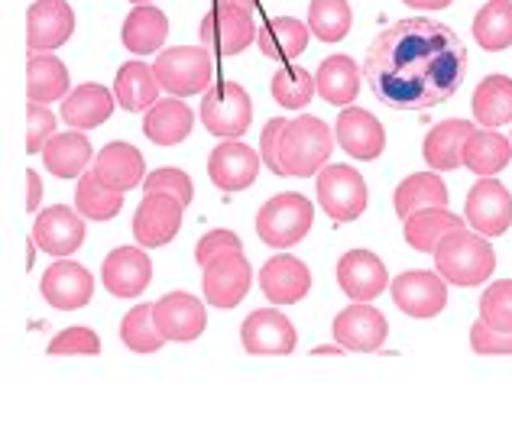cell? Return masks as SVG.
I'll return each mask as SVG.
<instances>
[{"label": "cell", "mask_w": 512, "mask_h": 447, "mask_svg": "<svg viewBox=\"0 0 512 447\" xmlns=\"http://www.w3.org/2000/svg\"><path fill=\"white\" fill-rule=\"evenodd\" d=\"M467 49L451 26L412 17L386 26L370 43L363 78L393 111H428L464 85Z\"/></svg>", "instance_id": "1"}, {"label": "cell", "mask_w": 512, "mask_h": 447, "mask_svg": "<svg viewBox=\"0 0 512 447\" xmlns=\"http://www.w3.org/2000/svg\"><path fill=\"white\" fill-rule=\"evenodd\" d=\"M75 208L85 221H111L124 208V195L101 182L98 172H85L75 185Z\"/></svg>", "instance_id": "38"}, {"label": "cell", "mask_w": 512, "mask_h": 447, "mask_svg": "<svg viewBox=\"0 0 512 447\" xmlns=\"http://www.w3.org/2000/svg\"><path fill=\"white\" fill-rule=\"evenodd\" d=\"M43 162L46 172L56 175V179H82L91 162V143L85 130L56 133L43 149Z\"/></svg>", "instance_id": "34"}, {"label": "cell", "mask_w": 512, "mask_h": 447, "mask_svg": "<svg viewBox=\"0 0 512 447\" xmlns=\"http://www.w3.org/2000/svg\"><path fill=\"white\" fill-rule=\"evenodd\" d=\"M308 39H312L308 23L295 17H273V20H266L260 36H256V46H260L266 59L295 62L308 49Z\"/></svg>", "instance_id": "33"}, {"label": "cell", "mask_w": 512, "mask_h": 447, "mask_svg": "<svg viewBox=\"0 0 512 447\" xmlns=\"http://www.w3.org/2000/svg\"><path fill=\"white\" fill-rule=\"evenodd\" d=\"M114 104H117L114 91H107L98 81H91V85H78L69 98L62 101L59 111L72 130H94L114 114Z\"/></svg>", "instance_id": "29"}, {"label": "cell", "mask_w": 512, "mask_h": 447, "mask_svg": "<svg viewBox=\"0 0 512 447\" xmlns=\"http://www.w3.org/2000/svg\"><path fill=\"white\" fill-rule=\"evenodd\" d=\"M331 334L344 350L354 354H376L386 344L389 321L380 308H373L370 302H354L350 308L338 311V318L331 324Z\"/></svg>", "instance_id": "13"}, {"label": "cell", "mask_w": 512, "mask_h": 447, "mask_svg": "<svg viewBox=\"0 0 512 447\" xmlns=\"http://www.w3.org/2000/svg\"><path fill=\"white\" fill-rule=\"evenodd\" d=\"M153 318L156 328L166 341L188 344L198 341L208 328V311L192 292H169L159 302H153Z\"/></svg>", "instance_id": "16"}, {"label": "cell", "mask_w": 512, "mask_h": 447, "mask_svg": "<svg viewBox=\"0 0 512 447\" xmlns=\"http://www.w3.org/2000/svg\"><path fill=\"white\" fill-rule=\"evenodd\" d=\"M198 36L201 46L218 52V56H240L244 49H250V43H256L260 30L253 23V13L234 7H214L201 17Z\"/></svg>", "instance_id": "12"}, {"label": "cell", "mask_w": 512, "mask_h": 447, "mask_svg": "<svg viewBox=\"0 0 512 447\" xmlns=\"http://www.w3.org/2000/svg\"><path fill=\"white\" fill-rule=\"evenodd\" d=\"M240 344L253 357H289L295 344H299V334H295V324L282 311L260 308L250 311L244 324H240Z\"/></svg>", "instance_id": "11"}, {"label": "cell", "mask_w": 512, "mask_h": 447, "mask_svg": "<svg viewBox=\"0 0 512 447\" xmlns=\"http://www.w3.org/2000/svg\"><path fill=\"white\" fill-rule=\"evenodd\" d=\"M334 149V130L321 117L302 114L282 130V169L289 179H312L328 166V156Z\"/></svg>", "instance_id": "3"}, {"label": "cell", "mask_w": 512, "mask_h": 447, "mask_svg": "<svg viewBox=\"0 0 512 447\" xmlns=\"http://www.w3.org/2000/svg\"><path fill=\"white\" fill-rule=\"evenodd\" d=\"M214 7H234V10L256 13V7H260V0H214Z\"/></svg>", "instance_id": "51"}, {"label": "cell", "mask_w": 512, "mask_h": 447, "mask_svg": "<svg viewBox=\"0 0 512 447\" xmlns=\"http://www.w3.org/2000/svg\"><path fill=\"white\" fill-rule=\"evenodd\" d=\"M114 98L117 104L130 114H146L159 101V81L153 65H146L140 59H130L117 69L114 78Z\"/></svg>", "instance_id": "30"}, {"label": "cell", "mask_w": 512, "mask_h": 447, "mask_svg": "<svg viewBox=\"0 0 512 447\" xmlns=\"http://www.w3.org/2000/svg\"><path fill=\"white\" fill-rule=\"evenodd\" d=\"M263 166V156L253 153L247 143L240 140H221L208 153V179L221 188V192H244L256 182Z\"/></svg>", "instance_id": "17"}, {"label": "cell", "mask_w": 512, "mask_h": 447, "mask_svg": "<svg viewBox=\"0 0 512 447\" xmlns=\"http://www.w3.org/2000/svg\"><path fill=\"white\" fill-rule=\"evenodd\" d=\"M461 227H464V218H457L454 211L428 208V211H419V214H412V218L402 221V237H406V243L412 250L435 256L438 243L448 237L451 230H461Z\"/></svg>", "instance_id": "36"}, {"label": "cell", "mask_w": 512, "mask_h": 447, "mask_svg": "<svg viewBox=\"0 0 512 447\" xmlns=\"http://www.w3.org/2000/svg\"><path fill=\"white\" fill-rule=\"evenodd\" d=\"M201 127L218 140H240L250 130L253 101L237 81H214L201 98Z\"/></svg>", "instance_id": "5"}, {"label": "cell", "mask_w": 512, "mask_h": 447, "mask_svg": "<svg viewBox=\"0 0 512 447\" xmlns=\"http://www.w3.org/2000/svg\"><path fill=\"white\" fill-rule=\"evenodd\" d=\"M120 341L133 354H156V350H163V344H169L156 328L153 305H133L127 311L120 321Z\"/></svg>", "instance_id": "41"}, {"label": "cell", "mask_w": 512, "mask_h": 447, "mask_svg": "<svg viewBox=\"0 0 512 447\" xmlns=\"http://www.w3.org/2000/svg\"><path fill=\"white\" fill-rule=\"evenodd\" d=\"M312 354H315V357H338V354H344V347H341L338 341H334V344H321V347H315Z\"/></svg>", "instance_id": "53"}, {"label": "cell", "mask_w": 512, "mask_h": 447, "mask_svg": "<svg viewBox=\"0 0 512 447\" xmlns=\"http://www.w3.org/2000/svg\"><path fill=\"white\" fill-rule=\"evenodd\" d=\"M227 250H244V240H240L234 230H208L205 237L198 240L195 247V263L205 269L218 253H227Z\"/></svg>", "instance_id": "49"}, {"label": "cell", "mask_w": 512, "mask_h": 447, "mask_svg": "<svg viewBox=\"0 0 512 447\" xmlns=\"http://www.w3.org/2000/svg\"><path fill=\"white\" fill-rule=\"evenodd\" d=\"M69 85V69H65L59 56H52V52H30V62H26V98L39 104L65 101L72 94Z\"/></svg>", "instance_id": "28"}, {"label": "cell", "mask_w": 512, "mask_h": 447, "mask_svg": "<svg viewBox=\"0 0 512 447\" xmlns=\"http://www.w3.org/2000/svg\"><path fill=\"white\" fill-rule=\"evenodd\" d=\"M185 221V205L166 192H146L137 214H133V240L146 250L166 247L175 240Z\"/></svg>", "instance_id": "9"}, {"label": "cell", "mask_w": 512, "mask_h": 447, "mask_svg": "<svg viewBox=\"0 0 512 447\" xmlns=\"http://www.w3.org/2000/svg\"><path fill=\"white\" fill-rule=\"evenodd\" d=\"M305 23L321 43H341L354 26V10H350L347 0H312Z\"/></svg>", "instance_id": "40"}, {"label": "cell", "mask_w": 512, "mask_h": 447, "mask_svg": "<svg viewBox=\"0 0 512 447\" xmlns=\"http://www.w3.org/2000/svg\"><path fill=\"white\" fill-rule=\"evenodd\" d=\"M39 201H43V182H39V172L26 169V211L39 214Z\"/></svg>", "instance_id": "50"}, {"label": "cell", "mask_w": 512, "mask_h": 447, "mask_svg": "<svg viewBox=\"0 0 512 447\" xmlns=\"http://www.w3.org/2000/svg\"><path fill=\"white\" fill-rule=\"evenodd\" d=\"M286 124H289L286 117H273V120H269V124L263 127V137H260L263 166H266L269 172L282 175V179H289L286 169H282V159H279V153H282V130H286Z\"/></svg>", "instance_id": "48"}, {"label": "cell", "mask_w": 512, "mask_h": 447, "mask_svg": "<svg viewBox=\"0 0 512 447\" xmlns=\"http://www.w3.org/2000/svg\"><path fill=\"white\" fill-rule=\"evenodd\" d=\"M470 347H474V354L480 357H512V334H503V331H493L487 321H474V328H470Z\"/></svg>", "instance_id": "47"}, {"label": "cell", "mask_w": 512, "mask_h": 447, "mask_svg": "<svg viewBox=\"0 0 512 447\" xmlns=\"http://www.w3.org/2000/svg\"><path fill=\"white\" fill-rule=\"evenodd\" d=\"M312 224H315V205L299 192H282L256 211V234H260L266 247L276 250H289L299 240H305Z\"/></svg>", "instance_id": "4"}, {"label": "cell", "mask_w": 512, "mask_h": 447, "mask_svg": "<svg viewBox=\"0 0 512 447\" xmlns=\"http://www.w3.org/2000/svg\"><path fill=\"white\" fill-rule=\"evenodd\" d=\"M389 295L409 318H438L448 305V279L428 269H409L389 282Z\"/></svg>", "instance_id": "10"}, {"label": "cell", "mask_w": 512, "mask_h": 447, "mask_svg": "<svg viewBox=\"0 0 512 447\" xmlns=\"http://www.w3.org/2000/svg\"><path fill=\"white\" fill-rule=\"evenodd\" d=\"M467 224L483 237H500L512 224V195L503 182L480 179L467 192Z\"/></svg>", "instance_id": "18"}, {"label": "cell", "mask_w": 512, "mask_h": 447, "mask_svg": "<svg viewBox=\"0 0 512 447\" xmlns=\"http://www.w3.org/2000/svg\"><path fill=\"white\" fill-rule=\"evenodd\" d=\"M480 318L487 321L493 331L512 334V279L493 282V286L483 289Z\"/></svg>", "instance_id": "43"}, {"label": "cell", "mask_w": 512, "mask_h": 447, "mask_svg": "<svg viewBox=\"0 0 512 447\" xmlns=\"http://www.w3.org/2000/svg\"><path fill=\"white\" fill-rule=\"evenodd\" d=\"M477 127L470 120H441L428 130V137L422 143V159L428 162L431 172H451L464 166V146L470 140V133Z\"/></svg>", "instance_id": "25"}, {"label": "cell", "mask_w": 512, "mask_h": 447, "mask_svg": "<svg viewBox=\"0 0 512 447\" xmlns=\"http://www.w3.org/2000/svg\"><path fill=\"white\" fill-rule=\"evenodd\" d=\"M39 292H43V298L56 311H78V308H85L91 302L94 276L88 273L82 263H75V260H69V256H62V260H56L43 273Z\"/></svg>", "instance_id": "19"}, {"label": "cell", "mask_w": 512, "mask_h": 447, "mask_svg": "<svg viewBox=\"0 0 512 447\" xmlns=\"http://www.w3.org/2000/svg\"><path fill=\"white\" fill-rule=\"evenodd\" d=\"M512 159V140L496 130H474L464 146V169H470L480 179H493L496 172H503Z\"/></svg>", "instance_id": "35"}, {"label": "cell", "mask_w": 512, "mask_h": 447, "mask_svg": "<svg viewBox=\"0 0 512 447\" xmlns=\"http://www.w3.org/2000/svg\"><path fill=\"white\" fill-rule=\"evenodd\" d=\"M153 282V260L146 247H117L101 263V286L114 298H137Z\"/></svg>", "instance_id": "14"}, {"label": "cell", "mask_w": 512, "mask_h": 447, "mask_svg": "<svg viewBox=\"0 0 512 447\" xmlns=\"http://www.w3.org/2000/svg\"><path fill=\"white\" fill-rule=\"evenodd\" d=\"M334 137L344 146L347 156H354L360 162H373L383 156L386 149V130L367 107L350 104L341 111L338 124H334Z\"/></svg>", "instance_id": "22"}, {"label": "cell", "mask_w": 512, "mask_h": 447, "mask_svg": "<svg viewBox=\"0 0 512 447\" xmlns=\"http://www.w3.org/2000/svg\"><path fill=\"white\" fill-rule=\"evenodd\" d=\"M130 4H150V0H130Z\"/></svg>", "instance_id": "55"}, {"label": "cell", "mask_w": 512, "mask_h": 447, "mask_svg": "<svg viewBox=\"0 0 512 447\" xmlns=\"http://www.w3.org/2000/svg\"><path fill=\"white\" fill-rule=\"evenodd\" d=\"M435 269L448 279V286L474 289L483 286L493 269H496V253L490 247V240L483 234H470V230H451L448 237L438 243L435 250Z\"/></svg>", "instance_id": "2"}, {"label": "cell", "mask_w": 512, "mask_h": 447, "mask_svg": "<svg viewBox=\"0 0 512 447\" xmlns=\"http://www.w3.org/2000/svg\"><path fill=\"white\" fill-rule=\"evenodd\" d=\"M36 247H39V243L30 237V247H26V269H33V260H36Z\"/></svg>", "instance_id": "54"}, {"label": "cell", "mask_w": 512, "mask_h": 447, "mask_svg": "<svg viewBox=\"0 0 512 447\" xmlns=\"http://www.w3.org/2000/svg\"><path fill=\"white\" fill-rule=\"evenodd\" d=\"M192 127H195V114L182 98H163L156 101L150 111L143 117V133L146 140L156 143V146H175V143H185L192 137Z\"/></svg>", "instance_id": "26"}, {"label": "cell", "mask_w": 512, "mask_h": 447, "mask_svg": "<svg viewBox=\"0 0 512 447\" xmlns=\"http://www.w3.org/2000/svg\"><path fill=\"white\" fill-rule=\"evenodd\" d=\"M406 4L415 10H444V7H451V0H406Z\"/></svg>", "instance_id": "52"}, {"label": "cell", "mask_w": 512, "mask_h": 447, "mask_svg": "<svg viewBox=\"0 0 512 447\" xmlns=\"http://www.w3.org/2000/svg\"><path fill=\"white\" fill-rule=\"evenodd\" d=\"M169 36V17L153 4H137L130 13L124 26H120V39H124V49L133 52V56H150V52H159Z\"/></svg>", "instance_id": "27"}, {"label": "cell", "mask_w": 512, "mask_h": 447, "mask_svg": "<svg viewBox=\"0 0 512 447\" xmlns=\"http://www.w3.org/2000/svg\"><path fill=\"white\" fill-rule=\"evenodd\" d=\"M143 192H166V195H175L188 208V205H192V198H195V185H192V179H188L182 169L166 166V169H156V172L146 175Z\"/></svg>", "instance_id": "46"}, {"label": "cell", "mask_w": 512, "mask_h": 447, "mask_svg": "<svg viewBox=\"0 0 512 447\" xmlns=\"http://www.w3.org/2000/svg\"><path fill=\"white\" fill-rule=\"evenodd\" d=\"M52 137H56V117L46 104L30 101L26 104V153H43Z\"/></svg>", "instance_id": "45"}, {"label": "cell", "mask_w": 512, "mask_h": 447, "mask_svg": "<svg viewBox=\"0 0 512 447\" xmlns=\"http://www.w3.org/2000/svg\"><path fill=\"white\" fill-rule=\"evenodd\" d=\"M474 39L483 52H503L512 46V0H490L477 10Z\"/></svg>", "instance_id": "39"}, {"label": "cell", "mask_w": 512, "mask_h": 447, "mask_svg": "<svg viewBox=\"0 0 512 447\" xmlns=\"http://www.w3.org/2000/svg\"><path fill=\"white\" fill-rule=\"evenodd\" d=\"M75 33V10L69 0H33L26 10V49L52 52Z\"/></svg>", "instance_id": "15"}, {"label": "cell", "mask_w": 512, "mask_h": 447, "mask_svg": "<svg viewBox=\"0 0 512 447\" xmlns=\"http://www.w3.org/2000/svg\"><path fill=\"white\" fill-rule=\"evenodd\" d=\"M269 91H273L276 104H282L286 111H302V107L312 104L318 85L315 75H308L299 65H286V69H279L273 81H269Z\"/></svg>", "instance_id": "42"}, {"label": "cell", "mask_w": 512, "mask_h": 447, "mask_svg": "<svg viewBox=\"0 0 512 447\" xmlns=\"http://www.w3.org/2000/svg\"><path fill=\"white\" fill-rule=\"evenodd\" d=\"M253 286V269L244 250H227L218 253L214 260L205 266V276H201V289H205V302L211 308H237L247 298Z\"/></svg>", "instance_id": "8"}, {"label": "cell", "mask_w": 512, "mask_h": 447, "mask_svg": "<svg viewBox=\"0 0 512 447\" xmlns=\"http://www.w3.org/2000/svg\"><path fill=\"white\" fill-rule=\"evenodd\" d=\"M94 172L101 175V182L114 192L127 195L133 188H140L146 182V162L140 156V149L133 143H107L98 156H94Z\"/></svg>", "instance_id": "24"}, {"label": "cell", "mask_w": 512, "mask_h": 447, "mask_svg": "<svg viewBox=\"0 0 512 447\" xmlns=\"http://www.w3.org/2000/svg\"><path fill=\"white\" fill-rule=\"evenodd\" d=\"M49 357H98L101 354V337L91 328H62L49 341Z\"/></svg>", "instance_id": "44"}, {"label": "cell", "mask_w": 512, "mask_h": 447, "mask_svg": "<svg viewBox=\"0 0 512 447\" xmlns=\"http://www.w3.org/2000/svg\"><path fill=\"white\" fill-rule=\"evenodd\" d=\"M33 240L39 243V250L56 256V260L72 256L85 243V218L78 214V208H46L33 221Z\"/></svg>", "instance_id": "21"}, {"label": "cell", "mask_w": 512, "mask_h": 447, "mask_svg": "<svg viewBox=\"0 0 512 447\" xmlns=\"http://www.w3.org/2000/svg\"><path fill=\"white\" fill-rule=\"evenodd\" d=\"M393 208L399 214V221H406L412 214L428 211V208H448V185L441 182L438 172L406 175L393 192Z\"/></svg>", "instance_id": "31"}, {"label": "cell", "mask_w": 512, "mask_h": 447, "mask_svg": "<svg viewBox=\"0 0 512 447\" xmlns=\"http://www.w3.org/2000/svg\"><path fill=\"white\" fill-rule=\"evenodd\" d=\"M470 107H474V120L487 130L512 124V78L509 75L483 78L474 88Z\"/></svg>", "instance_id": "37"}, {"label": "cell", "mask_w": 512, "mask_h": 447, "mask_svg": "<svg viewBox=\"0 0 512 447\" xmlns=\"http://www.w3.org/2000/svg\"><path fill=\"white\" fill-rule=\"evenodd\" d=\"M360 78L363 72L357 69V62L338 52V56H328L318 65L315 72V85L325 104H338V107H350L360 94Z\"/></svg>", "instance_id": "32"}, {"label": "cell", "mask_w": 512, "mask_h": 447, "mask_svg": "<svg viewBox=\"0 0 512 447\" xmlns=\"http://www.w3.org/2000/svg\"><path fill=\"white\" fill-rule=\"evenodd\" d=\"M153 72L159 88L169 91L172 98H188L214 85V62L205 46H172L156 52Z\"/></svg>", "instance_id": "6"}, {"label": "cell", "mask_w": 512, "mask_h": 447, "mask_svg": "<svg viewBox=\"0 0 512 447\" xmlns=\"http://www.w3.org/2000/svg\"><path fill=\"white\" fill-rule=\"evenodd\" d=\"M315 192H318V205L338 224L357 221L360 214L367 211V198H370L367 179H363L354 166H347V162H334V166L321 169Z\"/></svg>", "instance_id": "7"}, {"label": "cell", "mask_w": 512, "mask_h": 447, "mask_svg": "<svg viewBox=\"0 0 512 447\" xmlns=\"http://www.w3.org/2000/svg\"><path fill=\"white\" fill-rule=\"evenodd\" d=\"M338 286L350 302H373L389 289L386 263L373 250H347L338 260Z\"/></svg>", "instance_id": "20"}, {"label": "cell", "mask_w": 512, "mask_h": 447, "mask_svg": "<svg viewBox=\"0 0 512 447\" xmlns=\"http://www.w3.org/2000/svg\"><path fill=\"white\" fill-rule=\"evenodd\" d=\"M260 289L273 305H295L312 292V269L299 256L279 253L260 269Z\"/></svg>", "instance_id": "23"}]
</instances>
